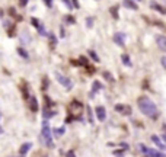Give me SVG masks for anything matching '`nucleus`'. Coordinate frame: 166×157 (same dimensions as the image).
I'll list each match as a JSON object with an SVG mask.
<instances>
[{"label": "nucleus", "instance_id": "14", "mask_svg": "<svg viewBox=\"0 0 166 157\" xmlns=\"http://www.w3.org/2000/svg\"><path fill=\"white\" fill-rule=\"evenodd\" d=\"M57 112L55 111H52L51 108H44V114H42V118L44 119H50V118H52L54 115H55Z\"/></svg>", "mask_w": 166, "mask_h": 157}, {"label": "nucleus", "instance_id": "37", "mask_svg": "<svg viewBox=\"0 0 166 157\" xmlns=\"http://www.w3.org/2000/svg\"><path fill=\"white\" fill-rule=\"evenodd\" d=\"M44 3H45V6L47 7H51V4H52V0H42Z\"/></svg>", "mask_w": 166, "mask_h": 157}, {"label": "nucleus", "instance_id": "22", "mask_svg": "<svg viewBox=\"0 0 166 157\" xmlns=\"http://www.w3.org/2000/svg\"><path fill=\"white\" fill-rule=\"evenodd\" d=\"M138 148H140V151H141L143 154H147V150H149V147H146L144 144H141V143H140V144H138Z\"/></svg>", "mask_w": 166, "mask_h": 157}, {"label": "nucleus", "instance_id": "35", "mask_svg": "<svg viewBox=\"0 0 166 157\" xmlns=\"http://www.w3.org/2000/svg\"><path fill=\"white\" fill-rule=\"evenodd\" d=\"M71 1H73V6H74L76 9H79V7H80V3H79L77 0H71Z\"/></svg>", "mask_w": 166, "mask_h": 157}, {"label": "nucleus", "instance_id": "16", "mask_svg": "<svg viewBox=\"0 0 166 157\" xmlns=\"http://www.w3.org/2000/svg\"><path fill=\"white\" fill-rule=\"evenodd\" d=\"M29 102H31V103H29V106H31V111H32V112H38V101H36V98H35V96H32Z\"/></svg>", "mask_w": 166, "mask_h": 157}, {"label": "nucleus", "instance_id": "40", "mask_svg": "<svg viewBox=\"0 0 166 157\" xmlns=\"http://www.w3.org/2000/svg\"><path fill=\"white\" fill-rule=\"evenodd\" d=\"M1 132H3V130H1V127H0V134H1Z\"/></svg>", "mask_w": 166, "mask_h": 157}, {"label": "nucleus", "instance_id": "30", "mask_svg": "<svg viewBox=\"0 0 166 157\" xmlns=\"http://www.w3.org/2000/svg\"><path fill=\"white\" fill-rule=\"evenodd\" d=\"M79 63H82L84 67H89V64H87V60H86L84 57H79Z\"/></svg>", "mask_w": 166, "mask_h": 157}, {"label": "nucleus", "instance_id": "13", "mask_svg": "<svg viewBox=\"0 0 166 157\" xmlns=\"http://www.w3.org/2000/svg\"><path fill=\"white\" fill-rule=\"evenodd\" d=\"M122 4H124V7H127V9H130V10H137V9H138L137 3H134L133 0H124Z\"/></svg>", "mask_w": 166, "mask_h": 157}, {"label": "nucleus", "instance_id": "24", "mask_svg": "<svg viewBox=\"0 0 166 157\" xmlns=\"http://www.w3.org/2000/svg\"><path fill=\"white\" fill-rule=\"evenodd\" d=\"M22 92H23V98H25V99H28L29 96H28V85H26V83H23V89H22Z\"/></svg>", "mask_w": 166, "mask_h": 157}, {"label": "nucleus", "instance_id": "32", "mask_svg": "<svg viewBox=\"0 0 166 157\" xmlns=\"http://www.w3.org/2000/svg\"><path fill=\"white\" fill-rule=\"evenodd\" d=\"M160 64H162V67L166 70V55H163V57L160 58Z\"/></svg>", "mask_w": 166, "mask_h": 157}, {"label": "nucleus", "instance_id": "38", "mask_svg": "<svg viewBox=\"0 0 166 157\" xmlns=\"http://www.w3.org/2000/svg\"><path fill=\"white\" fill-rule=\"evenodd\" d=\"M67 156L68 157H74V153H73V151H68V153H67Z\"/></svg>", "mask_w": 166, "mask_h": 157}, {"label": "nucleus", "instance_id": "33", "mask_svg": "<svg viewBox=\"0 0 166 157\" xmlns=\"http://www.w3.org/2000/svg\"><path fill=\"white\" fill-rule=\"evenodd\" d=\"M66 22H68V23H71V25H73L76 20H74V17L73 16H66Z\"/></svg>", "mask_w": 166, "mask_h": 157}, {"label": "nucleus", "instance_id": "10", "mask_svg": "<svg viewBox=\"0 0 166 157\" xmlns=\"http://www.w3.org/2000/svg\"><path fill=\"white\" fill-rule=\"evenodd\" d=\"M102 89H103V86L100 85L98 80H95V82L92 83V92H90V98H93V96H95V95H96L99 90H102Z\"/></svg>", "mask_w": 166, "mask_h": 157}, {"label": "nucleus", "instance_id": "29", "mask_svg": "<svg viewBox=\"0 0 166 157\" xmlns=\"http://www.w3.org/2000/svg\"><path fill=\"white\" fill-rule=\"evenodd\" d=\"M86 26H87V28H92V26H93V19H92V17H87V19H86Z\"/></svg>", "mask_w": 166, "mask_h": 157}, {"label": "nucleus", "instance_id": "34", "mask_svg": "<svg viewBox=\"0 0 166 157\" xmlns=\"http://www.w3.org/2000/svg\"><path fill=\"white\" fill-rule=\"evenodd\" d=\"M50 39H51V42H52V44H57V38H55V35L50 34Z\"/></svg>", "mask_w": 166, "mask_h": 157}, {"label": "nucleus", "instance_id": "11", "mask_svg": "<svg viewBox=\"0 0 166 157\" xmlns=\"http://www.w3.org/2000/svg\"><path fill=\"white\" fill-rule=\"evenodd\" d=\"M31 147H32V143H23V144L20 145V148H19V154H20V156H25V154L31 150Z\"/></svg>", "mask_w": 166, "mask_h": 157}, {"label": "nucleus", "instance_id": "12", "mask_svg": "<svg viewBox=\"0 0 166 157\" xmlns=\"http://www.w3.org/2000/svg\"><path fill=\"white\" fill-rule=\"evenodd\" d=\"M146 156H147V157H166V154H165V153L157 151V150H154V148H149Z\"/></svg>", "mask_w": 166, "mask_h": 157}, {"label": "nucleus", "instance_id": "9", "mask_svg": "<svg viewBox=\"0 0 166 157\" xmlns=\"http://www.w3.org/2000/svg\"><path fill=\"white\" fill-rule=\"evenodd\" d=\"M150 7L153 9V10H156V12H159V13H162V15H166V9L163 6H160L157 1H150Z\"/></svg>", "mask_w": 166, "mask_h": 157}, {"label": "nucleus", "instance_id": "3", "mask_svg": "<svg viewBox=\"0 0 166 157\" xmlns=\"http://www.w3.org/2000/svg\"><path fill=\"white\" fill-rule=\"evenodd\" d=\"M54 76H55V80L61 85V86H64L67 90H70L71 87H73V82L70 80V79H67L66 76H63L61 73H58V71H55L54 73Z\"/></svg>", "mask_w": 166, "mask_h": 157}, {"label": "nucleus", "instance_id": "20", "mask_svg": "<svg viewBox=\"0 0 166 157\" xmlns=\"http://www.w3.org/2000/svg\"><path fill=\"white\" fill-rule=\"evenodd\" d=\"M38 31H39V35H42V36H50V34H48L47 29H45V26H42V25H39Z\"/></svg>", "mask_w": 166, "mask_h": 157}, {"label": "nucleus", "instance_id": "36", "mask_svg": "<svg viewBox=\"0 0 166 157\" xmlns=\"http://www.w3.org/2000/svg\"><path fill=\"white\" fill-rule=\"evenodd\" d=\"M19 4H20L22 7H25V6L28 4V0H19Z\"/></svg>", "mask_w": 166, "mask_h": 157}, {"label": "nucleus", "instance_id": "31", "mask_svg": "<svg viewBox=\"0 0 166 157\" xmlns=\"http://www.w3.org/2000/svg\"><path fill=\"white\" fill-rule=\"evenodd\" d=\"M54 134H55V135H63V134H64V128H58V130H55Z\"/></svg>", "mask_w": 166, "mask_h": 157}, {"label": "nucleus", "instance_id": "15", "mask_svg": "<svg viewBox=\"0 0 166 157\" xmlns=\"http://www.w3.org/2000/svg\"><path fill=\"white\" fill-rule=\"evenodd\" d=\"M121 61H122L127 67H131V66H133V63H131V60H130V55H128V54H122V55H121Z\"/></svg>", "mask_w": 166, "mask_h": 157}, {"label": "nucleus", "instance_id": "41", "mask_svg": "<svg viewBox=\"0 0 166 157\" xmlns=\"http://www.w3.org/2000/svg\"><path fill=\"white\" fill-rule=\"evenodd\" d=\"M138 1H140V0H138Z\"/></svg>", "mask_w": 166, "mask_h": 157}, {"label": "nucleus", "instance_id": "7", "mask_svg": "<svg viewBox=\"0 0 166 157\" xmlns=\"http://www.w3.org/2000/svg\"><path fill=\"white\" fill-rule=\"evenodd\" d=\"M156 44H157V47L162 51H166V36L165 35H156Z\"/></svg>", "mask_w": 166, "mask_h": 157}, {"label": "nucleus", "instance_id": "39", "mask_svg": "<svg viewBox=\"0 0 166 157\" xmlns=\"http://www.w3.org/2000/svg\"><path fill=\"white\" fill-rule=\"evenodd\" d=\"M162 140H163V143L166 144V134H163V135H162Z\"/></svg>", "mask_w": 166, "mask_h": 157}, {"label": "nucleus", "instance_id": "6", "mask_svg": "<svg viewBox=\"0 0 166 157\" xmlns=\"http://www.w3.org/2000/svg\"><path fill=\"white\" fill-rule=\"evenodd\" d=\"M125 34L124 32H115L114 36H112V39H114V42H115L116 45H119V47H122V45H125Z\"/></svg>", "mask_w": 166, "mask_h": 157}, {"label": "nucleus", "instance_id": "19", "mask_svg": "<svg viewBox=\"0 0 166 157\" xmlns=\"http://www.w3.org/2000/svg\"><path fill=\"white\" fill-rule=\"evenodd\" d=\"M87 54H89V55H90V57L93 58V61H96V63H99V61H100L99 57H98V54L93 51V50H89V51H87Z\"/></svg>", "mask_w": 166, "mask_h": 157}, {"label": "nucleus", "instance_id": "17", "mask_svg": "<svg viewBox=\"0 0 166 157\" xmlns=\"http://www.w3.org/2000/svg\"><path fill=\"white\" fill-rule=\"evenodd\" d=\"M17 54H19L22 58H25V60H28V58H29V54H28V51H26L23 47H19V48H17Z\"/></svg>", "mask_w": 166, "mask_h": 157}, {"label": "nucleus", "instance_id": "8", "mask_svg": "<svg viewBox=\"0 0 166 157\" xmlns=\"http://www.w3.org/2000/svg\"><path fill=\"white\" fill-rule=\"evenodd\" d=\"M151 141L156 144V147H157L159 150H162V151H165L166 150V144L163 143V140H160L157 135H151Z\"/></svg>", "mask_w": 166, "mask_h": 157}, {"label": "nucleus", "instance_id": "27", "mask_svg": "<svg viewBox=\"0 0 166 157\" xmlns=\"http://www.w3.org/2000/svg\"><path fill=\"white\" fill-rule=\"evenodd\" d=\"M122 115H131V108H130L128 105H125V108H124V112H122Z\"/></svg>", "mask_w": 166, "mask_h": 157}, {"label": "nucleus", "instance_id": "21", "mask_svg": "<svg viewBox=\"0 0 166 157\" xmlns=\"http://www.w3.org/2000/svg\"><path fill=\"white\" fill-rule=\"evenodd\" d=\"M103 77H105L108 82H114V76H112L109 71H103Z\"/></svg>", "mask_w": 166, "mask_h": 157}, {"label": "nucleus", "instance_id": "2", "mask_svg": "<svg viewBox=\"0 0 166 157\" xmlns=\"http://www.w3.org/2000/svg\"><path fill=\"white\" fill-rule=\"evenodd\" d=\"M41 137H42V143L47 147H52V134H51V128L48 121H42V127H41Z\"/></svg>", "mask_w": 166, "mask_h": 157}, {"label": "nucleus", "instance_id": "1", "mask_svg": "<svg viewBox=\"0 0 166 157\" xmlns=\"http://www.w3.org/2000/svg\"><path fill=\"white\" fill-rule=\"evenodd\" d=\"M137 105H138V109L141 111V114H144L146 116H149L151 119H156L159 116L157 106L149 96H140L137 99Z\"/></svg>", "mask_w": 166, "mask_h": 157}, {"label": "nucleus", "instance_id": "25", "mask_svg": "<svg viewBox=\"0 0 166 157\" xmlns=\"http://www.w3.org/2000/svg\"><path fill=\"white\" fill-rule=\"evenodd\" d=\"M61 1H63V3L66 4V6H67V9H68V10H71V9H74V6L71 4V1H70V0H61Z\"/></svg>", "mask_w": 166, "mask_h": 157}, {"label": "nucleus", "instance_id": "4", "mask_svg": "<svg viewBox=\"0 0 166 157\" xmlns=\"http://www.w3.org/2000/svg\"><path fill=\"white\" fill-rule=\"evenodd\" d=\"M82 108H83L82 102H79V101H71V103L68 105V111H70V115H71V119H73V116H74V115L80 114Z\"/></svg>", "mask_w": 166, "mask_h": 157}, {"label": "nucleus", "instance_id": "18", "mask_svg": "<svg viewBox=\"0 0 166 157\" xmlns=\"http://www.w3.org/2000/svg\"><path fill=\"white\" fill-rule=\"evenodd\" d=\"M86 109H87V118H89V122H90V125H93V111H92L90 106H87Z\"/></svg>", "mask_w": 166, "mask_h": 157}, {"label": "nucleus", "instance_id": "23", "mask_svg": "<svg viewBox=\"0 0 166 157\" xmlns=\"http://www.w3.org/2000/svg\"><path fill=\"white\" fill-rule=\"evenodd\" d=\"M111 15H112V16L115 17V19H118V7H116V6H114V7H111Z\"/></svg>", "mask_w": 166, "mask_h": 157}, {"label": "nucleus", "instance_id": "5", "mask_svg": "<svg viewBox=\"0 0 166 157\" xmlns=\"http://www.w3.org/2000/svg\"><path fill=\"white\" fill-rule=\"evenodd\" d=\"M95 114H96V118H98V121L103 122L106 119V109H105V106H96V109H95Z\"/></svg>", "mask_w": 166, "mask_h": 157}, {"label": "nucleus", "instance_id": "26", "mask_svg": "<svg viewBox=\"0 0 166 157\" xmlns=\"http://www.w3.org/2000/svg\"><path fill=\"white\" fill-rule=\"evenodd\" d=\"M31 25H33L35 28H39V25H41V23L38 22V19H36V17H31Z\"/></svg>", "mask_w": 166, "mask_h": 157}, {"label": "nucleus", "instance_id": "28", "mask_svg": "<svg viewBox=\"0 0 166 157\" xmlns=\"http://www.w3.org/2000/svg\"><path fill=\"white\" fill-rule=\"evenodd\" d=\"M124 108H125V105H115V111L116 112H124Z\"/></svg>", "mask_w": 166, "mask_h": 157}]
</instances>
